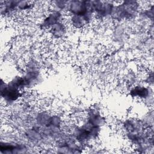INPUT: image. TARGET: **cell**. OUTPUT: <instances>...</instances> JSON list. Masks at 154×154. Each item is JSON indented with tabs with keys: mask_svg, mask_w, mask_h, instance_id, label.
Here are the masks:
<instances>
[{
	"mask_svg": "<svg viewBox=\"0 0 154 154\" xmlns=\"http://www.w3.org/2000/svg\"><path fill=\"white\" fill-rule=\"evenodd\" d=\"M102 126L95 124L90 121H86L76 127L73 136L81 144H84L93 140L99 136Z\"/></svg>",
	"mask_w": 154,
	"mask_h": 154,
	"instance_id": "cell-1",
	"label": "cell"
},
{
	"mask_svg": "<svg viewBox=\"0 0 154 154\" xmlns=\"http://www.w3.org/2000/svg\"><path fill=\"white\" fill-rule=\"evenodd\" d=\"M23 95V91L18 88L10 81L4 82L1 79V96L6 104L11 105L17 102Z\"/></svg>",
	"mask_w": 154,
	"mask_h": 154,
	"instance_id": "cell-2",
	"label": "cell"
},
{
	"mask_svg": "<svg viewBox=\"0 0 154 154\" xmlns=\"http://www.w3.org/2000/svg\"><path fill=\"white\" fill-rule=\"evenodd\" d=\"M138 10V4L134 1H125L114 5L111 17L114 19H129L134 17Z\"/></svg>",
	"mask_w": 154,
	"mask_h": 154,
	"instance_id": "cell-3",
	"label": "cell"
},
{
	"mask_svg": "<svg viewBox=\"0 0 154 154\" xmlns=\"http://www.w3.org/2000/svg\"><path fill=\"white\" fill-rule=\"evenodd\" d=\"M114 4L111 2L92 1V8L94 16L102 19L111 17Z\"/></svg>",
	"mask_w": 154,
	"mask_h": 154,
	"instance_id": "cell-4",
	"label": "cell"
},
{
	"mask_svg": "<svg viewBox=\"0 0 154 154\" xmlns=\"http://www.w3.org/2000/svg\"><path fill=\"white\" fill-rule=\"evenodd\" d=\"M26 146L20 143L1 141L0 144L1 154H17L25 152Z\"/></svg>",
	"mask_w": 154,
	"mask_h": 154,
	"instance_id": "cell-5",
	"label": "cell"
},
{
	"mask_svg": "<svg viewBox=\"0 0 154 154\" xmlns=\"http://www.w3.org/2000/svg\"><path fill=\"white\" fill-rule=\"evenodd\" d=\"M129 95L135 99L146 100L152 97V91L150 87L144 85H136L129 90Z\"/></svg>",
	"mask_w": 154,
	"mask_h": 154,
	"instance_id": "cell-6",
	"label": "cell"
},
{
	"mask_svg": "<svg viewBox=\"0 0 154 154\" xmlns=\"http://www.w3.org/2000/svg\"><path fill=\"white\" fill-rule=\"evenodd\" d=\"M63 15L61 11L54 10L51 11L42 20L41 26L44 29H49L57 23L63 20Z\"/></svg>",
	"mask_w": 154,
	"mask_h": 154,
	"instance_id": "cell-7",
	"label": "cell"
},
{
	"mask_svg": "<svg viewBox=\"0 0 154 154\" xmlns=\"http://www.w3.org/2000/svg\"><path fill=\"white\" fill-rule=\"evenodd\" d=\"M123 128L126 134L135 133L143 131V123L134 118L128 119L123 122Z\"/></svg>",
	"mask_w": 154,
	"mask_h": 154,
	"instance_id": "cell-8",
	"label": "cell"
},
{
	"mask_svg": "<svg viewBox=\"0 0 154 154\" xmlns=\"http://www.w3.org/2000/svg\"><path fill=\"white\" fill-rule=\"evenodd\" d=\"M48 30L52 37L55 38H60L65 34L66 27L64 23L61 21L53 25Z\"/></svg>",
	"mask_w": 154,
	"mask_h": 154,
	"instance_id": "cell-9",
	"label": "cell"
}]
</instances>
